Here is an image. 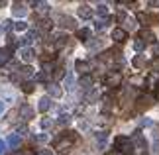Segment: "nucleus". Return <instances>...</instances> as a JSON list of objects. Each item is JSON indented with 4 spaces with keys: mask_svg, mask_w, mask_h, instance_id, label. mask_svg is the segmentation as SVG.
Segmentation results:
<instances>
[{
    "mask_svg": "<svg viewBox=\"0 0 159 155\" xmlns=\"http://www.w3.org/2000/svg\"><path fill=\"white\" fill-rule=\"evenodd\" d=\"M108 22H110V18H100V20H96L94 28H96V30H98V32H100V30H104V28L108 26Z\"/></svg>",
    "mask_w": 159,
    "mask_h": 155,
    "instance_id": "obj_21",
    "label": "nucleus"
},
{
    "mask_svg": "<svg viewBox=\"0 0 159 155\" xmlns=\"http://www.w3.org/2000/svg\"><path fill=\"white\" fill-rule=\"evenodd\" d=\"M4 151H6V144H4V141H2V139H0V155H2Z\"/></svg>",
    "mask_w": 159,
    "mask_h": 155,
    "instance_id": "obj_37",
    "label": "nucleus"
},
{
    "mask_svg": "<svg viewBox=\"0 0 159 155\" xmlns=\"http://www.w3.org/2000/svg\"><path fill=\"white\" fill-rule=\"evenodd\" d=\"M10 57V49H6V47H0V63H6Z\"/></svg>",
    "mask_w": 159,
    "mask_h": 155,
    "instance_id": "obj_22",
    "label": "nucleus"
},
{
    "mask_svg": "<svg viewBox=\"0 0 159 155\" xmlns=\"http://www.w3.org/2000/svg\"><path fill=\"white\" fill-rule=\"evenodd\" d=\"M6 144H8L12 149H16V147H20V145H22V135H20V134H10Z\"/></svg>",
    "mask_w": 159,
    "mask_h": 155,
    "instance_id": "obj_7",
    "label": "nucleus"
},
{
    "mask_svg": "<svg viewBox=\"0 0 159 155\" xmlns=\"http://www.w3.org/2000/svg\"><path fill=\"white\" fill-rule=\"evenodd\" d=\"M79 84H81L83 89H90V86H93V77H90V75H84V77H81V80H79Z\"/></svg>",
    "mask_w": 159,
    "mask_h": 155,
    "instance_id": "obj_17",
    "label": "nucleus"
},
{
    "mask_svg": "<svg viewBox=\"0 0 159 155\" xmlns=\"http://www.w3.org/2000/svg\"><path fill=\"white\" fill-rule=\"evenodd\" d=\"M20 57H22V61L30 63V61H34L35 53H34V49H32V47H22V49H20Z\"/></svg>",
    "mask_w": 159,
    "mask_h": 155,
    "instance_id": "obj_4",
    "label": "nucleus"
},
{
    "mask_svg": "<svg viewBox=\"0 0 159 155\" xmlns=\"http://www.w3.org/2000/svg\"><path fill=\"white\" fill-rule=\"evenodd\" d=\"M34 6L38 8L39 14H47V12H49V4L47 2H34Z\"/></svg>",
    "mask_w": 159,
    "mask_h": 155,
    "instance_id": "obj_18",
    "label": "nucleus"
},
{
    "mask_svg": "<svg viewBox=\"0 0 159 155\" xmlns=\"http://www.w3.org/2000/svg\"><path fill=\"white\" fill-rule=\"evenodd\" d=\"M0 30H2V32H10V30H12V22H10V20L2 22V26H0Z\"/></svg>",
    "mask_w": 159,
    "mask_h": 155,
    "instance_id": "obj_31",
    "label": "nucleus"
},
{
    "mask_svg": "<svg viewBox=\"0 0 159 155\" xmlns=\"http://www.w3.org/2000/svg\"><path fill=\"white\" fill-rule=\"evenodd\" d=\"M139 124H142V126H151V122H149V120H145V118H143V120L139 122Z\"/></svg>",
    "mask_w": 159,
    "mask_h": 155,
    "instance_id": "obj_39",
    "label": "nucleus"
},
{
    "mask_svg": "<svg viewBox=\"0 0 159 155\" xmlns=\"http://www.w3.org/2000/svg\"><path fill=\"white\" fill-rule=\"evenodd\" d=\"M139 39H142L143 43H145V41H153V39H155V35L151 34L149 30H142V32H139Z\"/></svg>",
    "mask_w": 159,
    "mask_h": 155,
    "instance_id": "obj_16",
    "label": "nucleus"
},
{
    "mask_svg": "<svg viewBox=\"0 0 159 155\" xmlns=\"http://www.w3.org/2000/svg\"><path fill=\"white\" fill-rule=\"evenodd\" d=\"M116 149H118V153H122V155H124V153H132L134 151V144L128 138H122V135H120V138H116Z\"/></svg>",
    "mask_w": 159,
    "mask_h": 155,
    "instance_id": "obj_2",
    "label": "nucleus"
},
{
    "mask_svg": "<svg viewBox=\"0 0 159 155\" xmlns=\"http://www.w3.org/2000/svg\"><path fill=\"white\" fill-rule=\"evenodd\" d=\"M67 35L65 34H55V45H65Z\"/></svg>",
    "mask_w": 159,
    "mask_h": 155,
    "instance_id": "obj_27",
    "label": "nucleus"
},
{
    "mask_svg": "<svg viewBox=\"0 0 159 155\" xmlns=\"http://www.w3.org/2000/svg\"><path fill=\"white\" fill-rule=\"evenodd\" d=\"M35 141H39V144L43 141V144H45V141H47V134H38V135H35Z\"/></svg>",
    "mask_w": 159,
    "mask_h": 155,
    "instance_id": "obj_34",
    "label": "nucleus"
},
{
    "mask_svg": "<svg viewBox=\"0 0 159 155\" xmlns=\"http://www.w3.org/2000/svg\"><path fill=\"white\" fill-rule=\"evenodd\" d=\"M90 16H93V8H90L89 4H81V6H79V18H83V20H89Z\"/></svg>",
    "mask_w": 159,
    "mask_h": 155,
    "instance_id": "obj_9",
    "label": "nucleus"
},
{
    "mask_svg": "<svg viewBox=\"0 0 159 155\" xmlns=\"http://www.w3.org/2000/svg\"><path fill=\"white\" fill-rule=\"evenodd\" d=\"M47 94L53 96V98H61L63 96V89H61L57 83H49L47 84Z\"/></svg>",
    "mask_w": 159,
    "mask_h": 155,
    "instance_id": "obj_3",
    "label": "nucleus"
},
{
    "mask_svg": "<svg viewBox=\"0 0 159 155\" xmlns=\"http://www.w3.org/2000/svg\"><path fill=\"white\" fill-rule=\"evenodd\" d=\"M138 20L143 22V24H148V22H149V16H148V14H138Z\"/></svg>",
    "mask_w": 159,
    "mask_h": 155,
    "instance_id": "obj_35",
    "label": "nucleus"
},
{
    "mask_svg": "<svg viewBox=\"0 0 159 155\" xmlns=\"http://www.w3.org/2000/svg\"><path fill=\"white\" fill-rule=\"evenodd\" d=\"M143 47H145V43H143L142 39H139V38H138V39H136V43H134V49H136V51H142V49H143Z\"/></svg>",
    "mask_w": 159,
    "mask_h": 155,
    "instance_id": "obj_30",
    "label": "nucleus"
},
{
    "mask_svg": "<svg viewBox=\"0 0 159 155\" xmlns=\"http://www.w3.org/2000/svg\"><path fill=\"white\" fill-rule=\"evenodd\" d=\"M77 38H79V39H90V30H89V28H81V30L77 32Z\"/></svg>",
    "mask_w": 159,
    "mask_h": 155,
    "instance_id": "obj_19",
    "label": "nucleus"
},
{
    "mask_svg": "<svg viewBox=\"0 0 159 155\" xmlns=\"http://www.w3.org/2000/svg\"><path fill=\"white\" fill-rule=\"evenodd\" d=\"M155 96H157V98H159V84H157V86H155Z\"/></svg>",
    "mask_w": 159,
    "mask_h": 155,
    "instance_id": "obj_40",
    "label": "nucleus"
},
{
    "mask_svg": "<svg viewBox=\"0 0 159 155\" xmlns=\"http://www.w3.org/2000/svg\"><path fill=\"white\" fill-rule=\"evenodd\" d=\"M38 155H53V151H49V149H41Z\"/></svg>",
    "mask_w": 159,
    "mask_h": 155,
    "instance_id": "obj_38",
    "label": "nucleus"
},
{
    "mask_svg": "<svg viewBox=\"0 0 159 155\" xmlns=\"http://www.w3.org/2000/svg\"><path fill=\"white\" fill-rule=\"evenodd\" d=\"M18 75L20 77H24V79H30L34 75V69L30 65H24V67H20V69H18Z\"/></svg>",
    "mask_w": 159,
    "mask_h": 155,
    "instance_id": "obj_12",
    "label": "nucleus"
},
{
    "mask_svg": "<svg viewBox=\"0 0 159 155\" xmlns=\"http://www.w3.org/2000/svg\"><path fill=\"white\" fill-rule=\"evenodd\" d=\"M61 126H67V124L71 122V114H67V112H63V114H59V120H57Z\"/></svg>",
    "mask_w": 159,
    "mask_h": 155,
    "instance_id": "obj_23",
    "label": "nucleus"
},
{
    "mask_svg": "<svg viewBox=\"0 0 159 155\" xmlns=\"http://www.w3.org/2000/svg\"><path fill=\"white\" fill-rule=\"evenodd\" d=\"M114 155H122V153H114Z\"/></svg>",
    "mask_w": 159,
    "mask_h": 155,
    "instance_id": "obj_42",
    "label": "nucleus"
},
{
    "mask_svg": "<svg viewBox=\"0 0 159 155\" xmlns=\"http://www.w3.org/2000/svg\"><path fill=\"white\" fill-rule=\"evenodd\" d=\"M96 14L102 16V18L108 16V6H106V4H98V6H96Z\"/></svg>",
    "mask_w": 159,
    "mask_h": 155,
    "instance_id": "obj_24",
    "label": "nucleus"
},
{
    "mask_svg": "<svg viewBox=\"0 0 159 155\" xmlns=\"http://www.w3.org/2000/svg\"><path fill=\"white\" fill-rule=\"evenodd\" d=\"M2 110H4V102H0V114H2Z\"/></svg>",
    "mask_w": 159,
    "mask_h": 155,
    "instance_id": "obj_41",
    "label": "nucleus"
},
{
    "mask_svg": "<svg viewBox=\"0 0 159 155\" xmlns=\"http://www.w3.org/2000/svg\"><path fill=\"white\" fill-rule=\"evenodd\" d=\"M53 120L51 118H41V130H49V128H53Z\"/></svg>",
    "mask_w": 159,
    "mask_h": 155,
    "instance_id": "obj_25",
    "label": "nucleus"
},
{
    "mask_svg": "<svg viewBox=\"0 0 159 155\" xmlns=\"http://www.w3.org/2000/svg\"><path fill=\"white\" fill-rule=\"evenodd\" d=\"M39 28H41V30H49V28H51V22H49V20L39 22Z\"/></svg>",
    "mask_w": 159,
    "mask_h": 155,
    "instance_id": "obj_33",
    "label": "nucleus"
},
{
    "mask_svg": "<svg viewBox=\"0 0 159 155\" xmlns=\"http://www.w3.org/2000/svg\"><path fill=\"white\" fill-rule=\"evenodd\" d=\"M73 141H75V138L73 135H67V138H61L59 144H57V149H67V147L73 145Z\"/></svg>",
    "mask_w": 159,
    "mask_h": 155,
    "instance_id": "obj_11",
    "label": "nucleus"
},
{
    "mask_svg": "<svg viewBox=\"0 0 159 155\" xmlns=\"http://www.w3.org/2000/svg\"><path fill=\"white\" fill-rule=\"evenodd\" d=\"M35 38H38V34H35L34 30H30V32H28V34H26V35H24V38L20 39L22 47H30V45L34 43V39H35Z\"/></svg>",
    "mask_w": 159,
    "mask_h": 155,
    "instance_id": "obj_5",
    "label": "nucleus"
},
{
    "mask_svg": "<svg viewBox=\"0 0 159 155\" xmlns=\"http://www.w3.org/2000/svg\"><path fill=\"white\" fill-rule=\"evenodd\" d=\"M14 28L18 30V32H26V30H28V24L24 22V20H20V22H16V24H14Z\"/></svg>",
    "mask_w": 159,
    "mask_h": 155,
    "instance_id": "obj_28",
    "label": "nucleus"
},
{
    "mask_svg": "<svg viewBox=\"0 0 159 155\" xmlns=\"http://www.w3.org/2000/svg\"><path fill=\"white\" fill-rule=\"evenodd\" d=\"M20 116H22V120H32L34 118V110H32V106H28V104H22L20 106Z\"/></svg>",
    "mask_w": 159,
    "mask_h": 155,
    "instance_id": "obj_8",
    "label": "nucleus"
},
{
    "mask_svg": "<svg viewBox=\"0 0 159 155\" xmlns=\"http://www.w3.org/2000/svg\"><path fill=\"white\" fill-rule=\"evenodd\" d=\"M126 35H128V32H126V30H122V28H116L114 32H112V39H114L116 43H124V41H126Z\"/></svg>",
    "mask_w": 159,
    "mask_h": 155,
    "instance_id": "obj_6",
    "label": "nucleus"
},
{
    "mask_svg": "<svg viewBox=\"0 0 159 155\" xmlns=\"http://www.w3.org/2000/svg\"><path fill=\"white\" fill-rule=\"evenodd\" d=\"M12 14L18 16V18H24L28 14V8H24V4H20V2H16L14 6H12Z\"/></svg>",
    "mask_w": 159,
    "mask_h": 155,
    "instance_id": "obj_10",
    "label": "nucleus"
},
{
    "mask_svg": "<svg viewBox=\"0 0 159 155\" xmlns=\"http://www.w3.org/2000/svg\"><path fill=\"white\" fill-rule=\"evenodd\" d=\"M104 84L110 86V89H116V86H120V84H122V73H118V71H110V73H106Z\"/></svg>",
    "mask_w": 159,
    "mask_h": 155,
    "instance_id": "obj_1",
    "label": "nucleus"
},
{
    "mask_svg": "<svg viewBox=\"0 0 159 155\" xmlns=\"http://www.w3.org/2000/svg\"><path fill=\"white\" fill-rule=\"evenodd\" d=\"M77 67H79L81 71H89V67H87V63H84V61H79V63H77Z\"/></svg>",
    "mask_w": 159,
    "mask_h": 155,
    "instance_id": "obj_36",
    "label": "nucleus"
},
{
    "mask_svg": "<svg viewBox=\"0 0 159 155\" xmlns=\"http://www.w3.org/2000/svg\"><path fill=\"white\" fill-rule=\"evenodd\" d=\"M59 20H61V22H63V26H65V28H73V26H75V20H73V18H67V16H61V18H59Z\"/></svg>",
    "mask_w": 159,
    "mask_h": 155,
    "instance_id": "obj_26",
    "label": "nucleus"
},
{
    "mask_svg": "<svg viewBox=\"0 0 159 155\" xmlns=\"http://www.w3.org/2000/svg\"><path fill=\"white\" fill-rule=\"evenodd\" d=\"M87 47L90 49V51H98V49L102 47V39H100V38H94V39H90V41L87 43Z\"/></svg>",
    "mask_w": 159,
    "mask_h": 155,
    "instance_id": "obj_14",
    "label": "nucleus"
},
{
    "mask_svg": "<svg viewBox=\"0 0 159 155\" xmlns=\"http://www.w3.org/2000/svg\"><path fill=\"white\" fill-rule=\"evenodd\" d=\"M22 89H24V92H34V84L32 83H24Z\"/></svg>",
    "mask_w": 159,
    "mask_h": 155,
    "instance_id": "obj_32",
    "label": "nucleus"
},
{
    "mask_svg": "<svg viewBox=\"0 0 159 155\" xmlns=\"http://www.w3.org/2000/svg\"><path fill=\"white\" fill-rule=\"evenodd\" d=\"M65 89L67 90L75 89V77H73V73H67V75H65Z\"/></svg>",
    "mask_w": 159,
    "mask_h": 155,
    "instance_id": "obj_15",
    "label": "nucleus"
},
{
    "mask_svg": "<svg viewBox=\"0 0 159 155\" xmlns=\"http://www.w3.org/2000/svg\"><path fill=\"white\" fill-rule=\"evenodd\" d=\"M38 108L41 110V112H47V110L51 108V98H49V96H43V98L39 100V104H38Z\"/></svg>",
    "mask_w": 159,
    "mask_h": 155,
    "instance_id": "obj_13",
    "label": "nucleus"
},
{
    "mask_svg": "<svg viewBox=\"0 0 159 155\" xmlns=\"http://www.w3.org/2000/svg\"><path fill=\"white\" fill-rule=\"evenodd\" d=\"M28 155H34V153H28Z\"/></svg>",
    "mask_w": 159,
    "mask_h": 155,
    "instance_id": "obj_44",
    "label": "nucleus"
},
{
    "mask_svg": "<svg viewBox=\"0 0 159 155\" xmlns=\"http://www.w3.org/2000/svg\"><path fill=\"white\" fill-rule=\"evenodd\" d=\"M96 139H98V145L104 147L106 145V139H108V132H98L96 134Z\"/></svg>",
    "mask_w": 159,
    "mask_h": 155,
    "instance_id": "obj_20",
    "label": "nucleus"
},
{
    "mask_svg": "<svg viewBox=\"0 0 159 155\" xmlns=\"http://www.w3.org/2000/svg\"><path fill=\"white\" fill-rule=\"evenodd\" d=\"M16 155H22V153H16Z\"/></svg>",
    "mask_w": 159,
    "mask_h": 155,
    "instance_id": "obj_43",
    "label": "nucleus"
},
{
    "mask_svg": "<svg viewBox=\"0 0 159 155\" xmlns=\"http://www.w3.org/2000/svg\"><path fill=\"white\" fill-rule=\"evenodd\" d=\"M124 22H126V28H130V30L136 28V20L134 18H124Z\"/></svg>",
    "mask_w": 159,
    "mask_h": 155,
    "instance_id": "obj_29",
    "label": "nucleus"
}]
</instances>
